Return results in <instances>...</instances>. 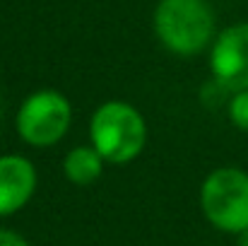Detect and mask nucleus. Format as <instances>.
<instances>
[{"label":"nucleus","mask_w":248,"mask_h":246,"mask_svg":"<svg viewBox=\"0 0 248 246\" xmlns=\"http://www.w3.org/2000/svg\"><path fill=\"white\" fill-rule=\"evenodd\" d=\"M92 148L108 164L133 162L147 143V123L128 101H104L89 118Z\"/></svg>","instance_id":"f257e3e1"},{"label":"nucleus","mask_w":248,"mask_h":246,"mask_svg":"<svg viewBox=\"0 0 248 246\" xmlns=\"http://www.w3.org/2000/svg\"><path fill=\"white\" fill-rule=\"evenodd\" d=\"M200 205L207 222L219 232H248V174L236 166L215 169L202 181Z\"/></svg>","instance_id":"7ed1b4c3"},{"label":"nucleus","mask_w":248,"mask_h":246,"mask_svg":"<svg viewBox=\"0 0 248 246\" xmlns=\"http://www.w3.org/2000/svg\"><path fill=\"white\" fill-rule=\"evenodd\" d=\"M229 118H232V123L239 131L248 133V89L236 92L232 97V101H229Z\"/></svg>","instance_id":"6e6552de"},{"label":"nucleus","mask_w":248,"mask_h":246,"mask_svg":"<svg viewBox=\"0 0 248 246\" xmlns=\"http://www.w3.org/2000/svg\"><path fill=\"white\" fill-rule=\"evenodd\" d=\"M104 171V160L92 145L73 148L63 160V174L75 186H89L94 183Z\"/></svg>","instance_id":"0eeeda50"},{"label":"nucleus","mask_w":248,"mask_h":246,"mask_svg":"<svg viewBox=\"0 0 248 246\" xmlns=\"http://www.w3.org/2000/svg\"><path fill=\"white\" fill-rule=\"evenodd\" d=\"M212 78L229 92L248 89V22L217 34L210 53Z\"/></svg>","instance_id":"39448f33"},{"label":"nucleus","mask_w":248,"mask_h":246,"mask_svg":"<svg viewBox=\"0 0 248 246\" xmlns=\"http://www.w3.org/2000/svg\"><path fill=\"white\" fill-rule=\"evenodd\" d=\"M155 32L171 53L195 56L215 36V12L207 0H159Z\"/></svg>","instance_id":"f03ea898"},{"label":"nucleus","mask_w":248,"mask_h":246,"mask_svg":"<svg viewBox=\"0 0 248 246\" xmlns=\"http://www.w3.org/2000/svg\"><path fill=\"white\" fill-rule=\"evenodd\" d=\"M39 183L36 166L22 155L0 157V217L19 213L34 196Z\"/></svg>","instance_id":"423d86ee"},{"label":"nucleus","mask_w":248,"mask_h":246,"mask_svg":"<svg viewBox=\"0 0 248 246\" xmlns=\"http://www.w3.org/2000/svg\"><path fill=\"white\" fill-rule=\"evenodd\" d=\"M0 246H29V242L12 230H0Z\"/></svg>","instance_id":"1a4fd4ad"},{"label":"nucleus","mask_w":248,"mask_h":246,"mask_svg":"<svg viewBox=\"0 0 248 246\" xmlns=\"http://www.w3.org/2000/svg\"><path fill=\"white\" fill-rule=\"evenodd\" d=\"M73 123V106L58 89L31 92L15 116L17 135L31 148H51L61 143Z\"/></svg>","instance_id":"20e7f679"}]
</instances>
